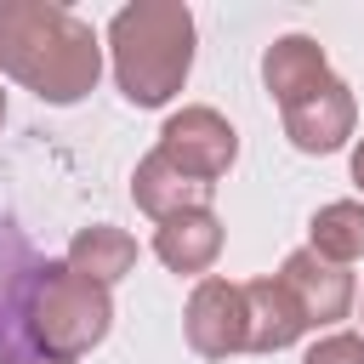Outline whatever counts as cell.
I'll return each instance as SVG.
<instances>
[{"mask_svg":"<svg viewBox=\"0 0 364 364\" xmlns=\"http://www.w3.org/2000/svg\"><path fill=\"white\" fill-rule=\"evenodd\" d=\"M23 318H28V341L40 347V358L74 364V358H85V353L108 336V324H114V296H108L102 284H91L85 273H74L68 262H46V267H34V279H28Z\"/></svg>","mask_w":364,"mask_h":364,"instance_id":"obj_3","label":"cell"},{"mask_svg":"<svg viewBox=\"0 0 364 364\" xmlns=\"http://www.w3.org/2000/svg\"><path fill=\"white\" fill-rule=\"evenodd\" d=\"M0 74L40 102L68 108L102 74L97 28L57 0H0Z\"/></svg>","mask_w":364,"mask_h":364,"instance_id":"obj_1","label":"cell"},{"mask_svg":"<svg viewBox=\"0 0 364 364\" xmlns=\"http://www.w3.org/2000/svg\"><path fill=\"white\" fill-rule=\"evenodd\" d=\"M159 154H165L176 171H188V176H199V182H216V176H228V165L239 159V131H233L216 108L193 102V108H182V114H171V119L159 125Z\"/></svg>","mask_w":364,"mask_h":364,"instance_id":"obj_4","label":"cell"},{"mask_svg":"<svg viewBox=\"0 0 364 364\" xmlns=\"http://www.w3.org/2000/svg\"><path fill=\"white\" fill-rule=\"evenodd\" d=\"M23 364H28V358H23ZM34 364H51V358H34Z\"/></svg>","mask_w":364,"mask_h":364,"instance_id":"obj_17","label":"cell"},{"mask_svg":"<svg viewBox=\"0 0 364 364\" xmlns=\"http://www.w3.org/2000/svg\"><path fill=\"white\" fill-rule=\"evenodd\" d=\"M245 290V353H279L290 341H301V307L290 301V290L279 279H250Z\"/></svg>","mask_w":364,"mask_h":364,"instance_id":"obj_9","label":"cell"},{"mask_svg":"<svg viewBox=\"0 0 364 364\" xmlns=\"http://www.w3.org/2000/svg\"><path fill=\"white\" fill-rule=\"evenodd\" d=\"M182 330H188V347L199 358H233V353H245V290L228 284V279H199L193 296H188Z\"/></svg>","mask_w":364,"mask_h":364,"instance_id":"obj_5","label":"cell"},{"mask_svg":"<svg viewBox=\"0 0 364 364\" xmlns=\"http://www.w3.org/2000/svg\"><path fill=\"white\" fill-rule=\"evenodd\" d=\"M307 233H313V245H307L313 256L347 267V262L364 256V205H358V199H330V205L313 210Z\"/></svg>","mask_w":364,"mask_h":364,"instance_id":"obj_13","label":"cell"},{"mask_svg":"<svg viewBox=\"0 0 364 364\" xmlns=\"http://www.w3.org/2000/svg\"><path fill=\"white\" fill-rule=\"evenodd\" d=\"M74 273H85L91 284H119L131 267H136V239L125 233V228H108V222H91V228H80L74 233V245H68V256H63Z\"/></svg>","mask_w":364,"mask_h":364,"instance_id":"obj_12","label":"cell"},{"mask_svg":"<svg viewBox=\"0 0 364 364\" xmlns=\"http://www.w3.org/2000/svg\"><path fill=\"white\" fill-rule=\"evenodd\" d=\"M108 51L125 102L159 108L193 68V11L182 0H131L108 23Z\"/></svg>","mask_w":364,"mask_h":364,"instance_id":"obj_2","label":"cell"},{"mask_svg":"<svg viewBox=\"0 0 364 364\" xmlns=\"http://www.w3.org/2000/svg\"><path fill=\"white\" fill-rule=\"evenodd\" d=\"M0 125H6V91H0Z\"/></svg>","mask_w":364,"mask_h":364,"instance_id":"obj_16","label":"cell"},{"mask_svg":"<svg viewBox=\"0 0 364 364\" xmlns=\"http://www.w3.org/2000/svg\"><path fill=\"white\" fill-rule=\"evenodd\" d=\"M353 125H358V102H353V91L330 74L324 85H313L307 97H296V102H284V136L301 148V154H336L347 136H353Z\"/></svg>","mask_w":364,"mask_h":364,"instance_id":"obj_6","label":"cell"},{"mask_svg":"<svg viewBox=\"0 0 364 364\" xmlns=\"http://www.w3.org/2000/svg\"><path fill=\"white\" fill-rule=\"evenodd\" d=\"M210 193H216V182H199V176H188V171H176L159 148L136 165V176H131V199L154 216V222H171V216H182V210H210Z\"/></svg>","mask_w":364,"mask_h":364,"instance_id":"obj_8","label":"cell"},{"mask_svg":"<svg viewBox=\"0 0 364 364\" xmlns=\"http://www.w3.org/2000/svg\"><path fill=\"white\" fill-rule=\"evenodd\" d=\"M273 279H279V284L290 290V301L301 307V324H307V330L336 324V318H347V307H353V273L336 267V262H324V256H313V250H290Z\"/></svg>","mask_w":364,"mask_h":364,"instance_id":"obj_7","label":"cell"},{"mask_svg":"<svg viewBox=\"0 0 364 364\" xmlns=\"http://www.w3.org/2000/svg\"><path fill=\"white\" fill-rule=\"evenodd\" d=\"M301 364H364V336H353V330H336V336L313 341Z\"/></svg>","mask_w":364,"mask_h":364,"instance_id":"obj_14","label":"cell"},{"mask_svg":"<svg viewBox=\"0 0 364 364\" xmlns=\"http://www.w3.org/2000/svg\"><path fill=\"white\" fill-rule=\"evenodd\" d=\"M353 182H358V188H364V142H358V148H353Z\"/></svg>","mask_w":364,"mask_h":364,"instance_id":"obj_15","label":"cell"},{"mask_svg":"<svg viewBox=\"0 0 364 364\" xmlns=\"http://www.w3.org/2000/svg\"><path fill=\"white\" fill-rule=\"evenodd\" d=\"M262 80H267V91L279 97V108L296 102V97H307L313 85L330 80L324 46H318L313 34H279V40L262 51Z\"/></svg>","mask_w":364,"mask_h":364,"instance_id":"obj_10","label":"cell"},{"mask_svg":"<svg viewBox=\"0 0 364 364\" xmlns=\"http://www.w3.org/2000/svg\"><path fill=\"white\" fill-rule=\"evenodd\" d=\"M154 256L171 273H205L222 256V222H216V210H182V216L159 222L154 228Z\"/></svg>","mask_w":364,"mask_h":364,"instance_id":"obj_11","label":"cell"}]
</instances>
